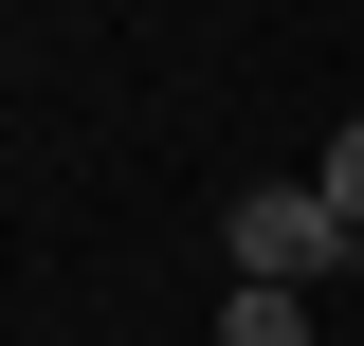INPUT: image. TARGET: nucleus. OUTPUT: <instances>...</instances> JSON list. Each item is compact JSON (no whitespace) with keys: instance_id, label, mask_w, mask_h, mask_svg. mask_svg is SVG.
<instances>
[{"instance_id":"nucleus-3","label":"nucleus","mask_w":364,"mask_h":346,"mask_svg":"<svg viewBox=\"0 0 364 346\" xmlns=\"http://www.w3.org/2000/svg\"><path fill=\"white\" fill-rule=\"evenodd\" d=\"M310 182H328V201L364 219V110H346V128H328V164H310Z\"/></svg>"},{"instance_id":"nucleus-1","label":"nucleus","mask_w":364,"mask_h":346,"mask_svg":"<svg viewBox=\"0 0 364 346\" xmlns=\"http://www.w3.org/2000/svg\"><path fill=\"white\" fill-rule=\"evenodd\" d=\"M219 237H237V273H255V292H328V273L364 256V219L328 201V182H237Z\"/></svg>"},{"instance_id":"nucleus-2","label":"nucleus","mask_w":364,"mask_h":346,"mask_svg":"<svg viewBox=\"0 0 364 346\" xmlns=\"http://www.w3.org/2000/svg\"><path fill=\"white\" fill-rule=\"evenodd\" d=\"M219 346H310V292H255V273H237V310H219Z\"/></svg>"}]
</instances>
